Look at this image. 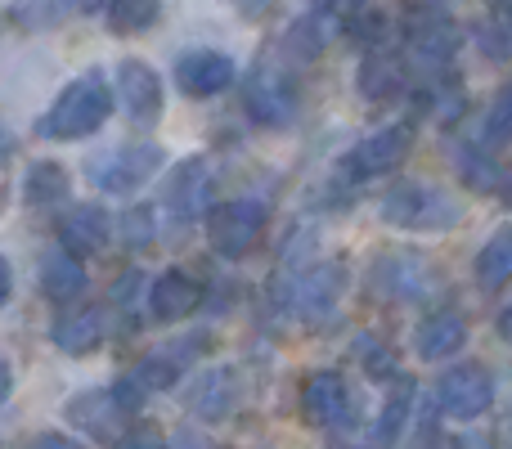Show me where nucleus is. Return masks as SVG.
Segmentation results:
<instances>
[{"label": "nucleus", "mask_w": 512, "mask_h": 449, "mask_svg": "<svg viewBox=\"0 0 512 449\" xmlns=\"http://www.w3.org/2000/svg\"><path fill=\"white\" fill-rule=\"evenodd\" d=\"M117 81H108L104 72H81L54 95V104L36 117V135L41 140H86L104 126V117L113 113Z\"/></svg>", "instance_id": "f257e3e1"}, {"label": "nucleus", "mask_w": 512, "mask_h": 449, "mask_svg": "<svg viewBox=\"0 0 512 449\" xmlns=\"http://www.w3.org/2000/svg\"><path fill=\"white\" fill-rule=\"evenodd\" d=\"M459 203L436 185H418V180H400L382 194V221H391L396 229H450L459 225Z\"/></svg>", "instance_id": "f03ea898"}, {"label": "nucleus", "mask_w": 512, "mask_h": 449, "mask_svg": "<svg viewBox=\"0 0 512 449\" xmlns=\"http://www.w3.org/2000/svg\"><path fill=\"white\" fill-rule=\"evenodd\" d=\"M162 158L167 153L158 149V144H117V149L108 153H95V158L86 162V180L90 189H99V194H135V189H144L153 176H158Z\"/></svg>", "instance_id": "7ed1b4c3"}, {"label": "nucleus", "mask_w": 512, "mask_h": 449, "mask_svg": "<svg viewBox=\"0 0 512 449\" xmlns=\"http://www.w3.org/2000/svg\"><path fill=\"white\" fill-rule=\"evenodd\" d=\"M301 90L292 81V72L274 59H256V68L243 81V113L256 126H288L297 117Z\"/></svg>", "instance_id": "20e7f679"}, {"label": "nucleus", "mask_w": 512, "mask_h": 449, "mask_svg": "<svg viewBox=\"0 0 512 449\" xmlns=\"http://www.w3.org/2000/svg\"><path fill=\"white\" fill-rule=\"evenodd\" d=\"M261 234H265V207L252 203V198H230V203H216L207 212V243L225 261L248 256Z\"/></svg>", "instance_id": "39448f33"}, {"label": "nucleus", "mask_w": 512, "mask_h": 449, "mask_svg": "<svg viewBox=\"0 0 512 449\" xmlns=\"http://www.w3.org/2000/svg\"><path fill=\"white\" fill-rule=\"evenodd\" d=\"M436 405H441L445 418H459V423L481 418L495 405V378H490V369L486 364H459V369H450L436 382Z\"/></svg>", "instance_id": "423d86ee"}, {"label": "nucleus", "mask_w": 512, "mask_h": 449, "mask_svg": "<svg viewBox=\"0 0 512 449\" xmlns=\"http://www.w3.org/2000/svg\"><path fill=\"white\" fill-rule=\"evenodd\" d=\"M409 149H414V122H396V126H382L378 135H369L364 144H355L351 153L342 158V171L346 180H373V176H387L391 167H400V162L409 158Z\"/></svg>", "instance_id": "0eeeda50"}, {"label": "nucleus", "mask_w": 512, "mask_h": 449, "mask_svg": "<svg viewBox=\"0 0 512 449\" xmlns=\"http://www.w3.org/2000/svg\"><path fill=\"white\" fill-rule=\"evenodd\" d=\"M162 212L176 225H189L212 212V167H207L203 158L176 162V171H171L167 185H162Z\"/></svg>", "instance_id": "6e6552de"}, {"label": "nucleus", "mask_w": 512, "mask_h": 449, "mask_svg": "<svg viewBox=\"0 0 512 449\" xmlns=\"http://www.w3.org/2000/svg\"><path fill=\"white\" fill-rule=\"evenodd\" d=\"M176 90L189 99H212V95H225V90L234 86V77H239V68H234L230 54L221 50H185L176 59Z\"/></svg>", "instance_id": "1a4fd4ad"}, {"label": "nucleus", "mask_w": 512, "mask_h": 449, "mask_svg": "<svg viewBox=\"0 0 512 449\" xmlns=\"http://www.w3.org/2000/svg\"><path fill=\"white\" fill-rule=\"evenodd\" d=\"M117 99L131 122L153 126L162 117V77L144 59H122L117 63Z\"/></svg>", "instance_id": "9d476101"}, {"label": "nucleus", "mask_w": 512, "mask_h": 449, "mask_svg": "<svg viewBox=\"0 0 512 449\" xmlns=\"http://www.w3.org/2000/svg\"><path fill=\"white\" fill-rule=\"evenodd\" d=\"M301 414L310 427H337L351 414V387H346L342 373L319 369L301 382Z\"/></svg>", "instance_id": "9b49d317"}, {"label": "nucleus", "mask_w": 512, "mask_h": 449, "mask_svg": "<svg viewBox=\"0 0 512 449\" xmlns=\"http://www.w3.org/2000/svg\"><path fill=\"white\" fill-rule=\"evenodd\" d=\"M342 288H346V265L342 261L310 265V270L297 279V288H292V306L301 310V319H306V324H319V319L333 315Z\"/></svg>", "instance_id": "f8f14e48"}, {"label": "nucleus", "mask_w": 512, "mask_h": 449, "mask_svg": "<svg viewBox=\"0 0 512 449\" xmlns=\"http://www.w3.org/2000/svg\"><path fill=\"white\" fill-rule=\"evenodd\" d=\"M207 346H212L207 342V333H189V337H180V342H167L162 351H153L149 360L135 369V378H140L149 391H162V387H171L176 378H185V373L207 355Z\"/></svg>", "instance_id": "ddd939ff"}, {"label": "nucleus", "mask_w": 512, "mask_h": 449, "mask_svg": "<svg viewBox=\"0 0 512 449\" xmlns=\"http://www.w3.org/2000/svg\"><path fill=\"white\" fill-rule=\"evenodd\" d=\"M239 400H243V378H239V369H212V373H203V378L189 387V396H185V405H189V414H198L203 423H221V418H230L234 409H239Z\"/></svg>", "instance_id": "4468645a"}, {"label": "nucleus", "mask_w": 512, "mask_h": 449, "mask_svg": "<svg viewBox=\"0 0 512 449\" xmlns=\"http://www.w3.org/2000/svg\"><path fill=\"white\" fill-rule=\"evenodd\" d=\"M355 86L369 104H387V99H400L409 90V59L391 50H369L360 59V72H355Z\"/></svg>", "instance_id": "2eb2a0df"}, {"label": "nucleus", "mask_w": 512, "mask_h": 449, "mask_svg": "<svg viewBox=\"0 0 512 449\" xmlns=\"http://www.w3.org/2000/svg\"><path fill=\"white\" fill-rule=\"evenodd\" d=\"M50 337L63 355L81 360V355L99 351V342H104V310L99 306H68L59 319H54Z\"/></svg>", "instance_id": "dca6fc26"}, {"label": "nucleus", "mask_w": 512, "mask_h": 449, "mask_svg": "<svg viewBox=\"0 0 512 449\" xmlns=\"http://www.w3.org/2000/svg\"><path fill=\"white\" fill-rule=\"evenodd\" d=\"M59 238L72 256H99L108 243H113V216L104 207H72L59 225Z\"/></svg>", "instance_id": "f3484780"}, {"label": "nucleus", "mask_w": 512, "mask_h": 449, "mask_svg": "<svg viewBox=\"0 0 512 449\" xmlns=\"http://www.w3.org/2000/svg\"><path fill=\"white\" fill-rule=\"evenodd\" d=\"M463 342H468V319L459 310H432L414 328V351L423 360H450L454 351H463Z\"/></svg>", "instance_id": "a211bd4d"}, {"label": "nucleus", "mask_w": 512, "mask_h": 449, "mask_svg": "<svg viewBox=\"0 0 512 449\" xmlns=\"http://www.w3.org/2000/svg\"><path fill=\"white\" fill-rule=\"evenodd\" d=\"M198 297H203V288H198L194 274L167 270V274H162V279L149 288V310H153V319H158V324H176V319L194 315Z\"/></svg>", "instance_id": "6ab92c4d"}, {"label": "nucleus", "mask_w": 512, "mask_h": 449, "mask_svg": "<svg viewBox=\"0 0 512 449\" xmlns=\"http://www.w3.org/2000/svg\"><path fill=\"white\" fill-rule=\"evenodd\" d=\"M68 418L81 427V432L95 436V441H104V436H113L117 423H122V418H131V414L117 405L113 387H108V391H86V396H77L68 405Z\"/></svg>", "instance_id": "aec40b11"}, {"label": "nucleus", "mask_w": 512, "mask_h": 449, "mask_svg": "<svg viewBox=\"0 0 512 449\" xmlns=\"http://www.w3.org/2000/svg\"><path fill=\"white\" fill-rule=\"evenodd\" d=\"M36 274H41V292L50 301H72V297H81V288H86V270H81V261L68 252V247L45 252Z\"/></svg>", "instance_id": "412c9836"}, {"label": "nucleus", "mask_w": 512, "mask_h": 449, "mask_svg": "<svg viewBox=\"0 0 512 449\" xmlns=\"http://www.w3.org/2000/svg\"><path fill=\"white\" fill-rule=\"evenodd\" d=\"M68 194H72V180L59 162L36 158L32 167H27V176H23L27 207H59V203H68Z\"/></svg>", "instance_id": "4be33fe9"}, {"label": "nucleus", "mask_w": 512, "mask_h": 449, "mask_svg": "<svg viewBox=\"0 0 512 449\" xmlns=\"http://www.w3.org/2000/svg\"><path fill=\"white\" fill-rule=\"evenodd\" d=\"M162 18V0H108L104 23L113 36H140L149 27H158Z\"/></svg>", "instance_id": "5701e85b"}, {"label": "nucleus", "mask_w": 512, "mask_h": 449, "mask_svg": "<svg viewBox=\"0 0 512 449\" xmlns=\"http://www.w3.org/2000/svg\"><path fill=\"white\" fill-rule=\"evenodd\" d=\"M512 279V225L499 229L486 247L477 252V283L486 292H499Z\"/></svg>", "instance_id": "b1692460"}, {"label": "nucleus", "mask_w": 512, "mask_h": 449, "mask_svg": "<svg viewBox=\"0 0 512 449\" xmlns=\"http://www.w3.org/2000/svg\"><path fill=\"white\" fill-rule=\"evenodd\" d=\"M72 9H81V0H9V23L23 32H41V27L63 23Z\"/></svg>", "instance_id": "393cba45"}, {"label": "nucleus", "mask_w": 512, "mask_h": 449, "mask_svg": "<svg viewBox=\"0 0 512 449\" xmlns=\"http://www.w3.org/2000/svg\"><path fill=\"white\" fill-rule=\"evenodd\" d=\"M409 405H414V382L400 378L396 396H391L387 405H382V418H378V427H373V445H378V449H391V445H396V436L405 432Z\"/></svg>", "instance_id": "a878e982"}, {"label": "nucleus", "mask_w": 512, "mask_h": 449, "mask_svg": "<svg viewBox=\"0 0 512 449\" xmlns=\"http://www.w3.org/2000/svg\"><path fill=\"white\" fill-rule=\"evenodd\" d=\"M409 265V252H391V256H378L373 261V288L378 292H409L418 283V265L414 270H400Z\"/></svg>", "instance_id": "bb28decb"}, {"label": "nucleus", "mask_w": 512, "mask_h": 449, "mask_svg": "<svg viewBox=\"0 0 512 449\" xmlns=\"http://www.w3.org/2000/svg\"><path fill=\"white\" fill-rule=\"evenodd\" d=\"M324 41H328V32H324V18H319V14L297 18V23H292V32H288V50L297 54V59H315V54L324 50Z\"/></svg>", "instance_id": "cd10ccee"}, {"label": "nucleus", "mask_w": 512, "mask_h": 449, "mask_svg": "<svg viewBox=\"0 0 512 449\" xmlns=\"http://www.w3.org/2000/svg\"><path fill=\"white\" fill-rule=\"evenodd\" d=\"M117 225H122V243L131 247V252H144V247L153 243V207H131Z\"/></svg>", "instance_id": "c85d7f7f"}, {"label": "nucleus", "mask_w": 512, "mask_h": 449, "mask_svg": "<svg viewBox=\"0 0 512 449\" xmlns=\"http://www.w3.org/2000/svg\"><path fill=\"white\" fill-rule=\"evenodd\" d=\"M508 135H512V86L495 99V108H490V117H486V144H504Z\"/></svg>", "instance_id": "c756f323"}, {"label": "nucleus", "mask_w": 512, "mask_h": 449, "mask_svg": "<svg viewBox=\"0 0 512 449\" xmlns=\"http://www.w3.org/2000/svg\"><path fill=\"white\" fill-rule=\"evenodd\" d=\"M360 355H364V369H369L373 373V378H387V373L391 369H396V355H391V351H382V346L378 342H373V337H360Z\"/></svg>", "instance_id": "7c9ffc66"}, {"label": "nucleus", "mask_w": 512, "mask_h": 449, "mask_svg": "<svg viewBox=\"0 0 512 449\" xmlns=\"http://www.w3.org/2000/svg\"><path fill=\"white\" fill-rule=\"evenodd\" d=\"M117 449H167V436H162L153 423H140V427H131V432L117 441Z\"/></svg>", "instance_id": "2f4dec72"}, {"label": "nucleus", "mask_w": 512, "mask_h": 449, "mask_svg": "<svg viewBox=\"0 0 512 449\" xmlns=\"http://www.w3.org/2000/svg\"><path fill=\"white\" fill-rule=\"evenodd\" d=\"M463 171H468V185H477V189H486L490 185V167H486V158H481L477 149L463 158Z\"/></svg>", "instance_id": "473e14b6"}, {"label": "nucleus", "mask_w": 512, "mask_h": 449, "mask_svg": "<svg viewBox=\"0 0 512 449\" xmlns=\"http://www.w3.org/2000/svg\"><path fill=\"white\" fill-rule=\"evenodd\" d=\"M23 449H81L72 436H63V432H41V436H32Z\"/></svg>", "instance_id": "72a5a7b5"}, {"label": "nucleus", "mask_w": 512, "mask_h": 449, "mask_svg": "<svg viewBox=\"0 0 512 449\" xmlns=\"http://www.w3.org/2000/svg\"><path fill=\"white\" fill-rule=\"evenodd\" d=\"M499 337H504V342H512V301L504 310H499Z\"/></svg>", "instance_id": "f704fd0d"}, {"label": "nucleus", "mask_w": 512, "mask_h": 449, "mask_svg": "<svg viewBox=\"0 0 512 449\" xmlns=\"http://www.w3.org/2000/svg\"><path fill=\"white\" fill-rule=\"evenodd\" d=\"M274 0H239V9L243 14H265V9H270Z\"/></svg>", "instance_id": "c9c22d12"}, {"label": "nucleus", "mask_w": 512, "mask_h": 449, "mask_svg": "<svg viewBox=\"0 0 512 449\" xmlns=\"http://www.w3.org/2000/svg\"><path fill=\"white\" fill-rule=\"evenodd\" d=\"M310 5H319V9H342V0H310Z\"/></svg>", "instance_id": "e433bc0d"}, {"label": "nucleus", "mask_w": 512, "mask_h": 449, "mask_svg": "<svg viewBox=\"0 0 512 449\" xmlns=\"http://www.w3.org/2000/svg\"><path fill=\"white\" fill-rule=\"evenodd\" d=\"M360 5H369V0H342V14H351V9H360Z\"/></svg>", "instance_id": "4c0bfd02"}, {"label": "nucleus", "mask_w": 512, "mask_h": 449, "mask_svg": "<svg viewBox=\"0 0 512 449\" xmlns=\"http://www.w3.org/2000/svg\"><path fill=\"white\" fill-rule=\"evenodd\" d=\"M99 5V0H81V9H95Z\"/></svg>", "instance_id": "58836bf2"}, {"label": "nucleus", "mask_w": 512, "mask_h": 449, "mask_svg": "<svg viewBox=\"0 0 512 449\" xmlns=\"http://www.w3.org/2000/svg\"><path fill=\"white\" fill-rule=\"evenodd\" d=\"M194 449H221V445H194Z\"/></svg>", "instance_id": "ea45409f"}, {"label": "nucleus", "mask_w": 512, "mask_h": 449, "mask_svg": "<svg viewBox=\"0 0 512 449\" xmlns=\"http://www.w3.org/2000/svg\"><path fill=\"white\" fill-rule=\"evenodd\" d=\"M508 207H512V189H508Z\"/></svg>", "instance_id": "a19ab883"}, {"label": "nucleus", "mask_w": 512, "mask_h": 449, "mask_svg": "<svg viewBox=\"0 0 512 449\" xmlns=\"http://www.w3.org/2000/svg\"><path fill=\"white\" fill-rule=\"evenodd\" d=\"M508 27H512V18H508Z\"/></svg>", "instance_id": "79ce46f5"}]
</instances>
